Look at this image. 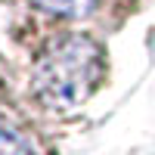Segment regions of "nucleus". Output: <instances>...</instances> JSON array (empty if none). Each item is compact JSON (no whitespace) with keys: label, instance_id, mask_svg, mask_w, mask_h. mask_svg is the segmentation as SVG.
I'll return each mask as SVG.
<instances>
[{"label":"nucleus","instance_id":"f257e3e1","mask_svg":"<svg viewBox=\"0 0 155 155\" xmlns=\"http://www.w3.org/2000/svg\"><path fill=\"white\" fill-rule=\"evenodd\" d=\"M106 71V53L87 34H68L37 59L31 84L50 109H74L93 93Z\"/></svg>","mask_w":155,"mask_h":155},{"label":"nucleus","instance_id":"f03ea898","mask_svg":"<svg viewBox=\"0 0 155 155\" xmlns=\"http://www.w3.org/2000/svg\"><path fill=\"white\" fill-rule=\"evenodd\" d=\"M34 6H41L44 12H53V16H87L90 6H93V0H31Z\"/></svg>","mask_w":155,"mask_h":155},{"label":"nucleus","instance_id":"7ed1b4c3","mask_svg":"<svg viewBox=\"0 0 155 155\" xmlns=\"http://www.w3.org/2000/svg\"><path fill=\"white\" fill-rule=\"evenodd\" d=\"M0 155H34L31 146L25 143V137L12 127L0 124Z\"/></svg>","mask_w":155,"mask_h":155}]
</instances>
